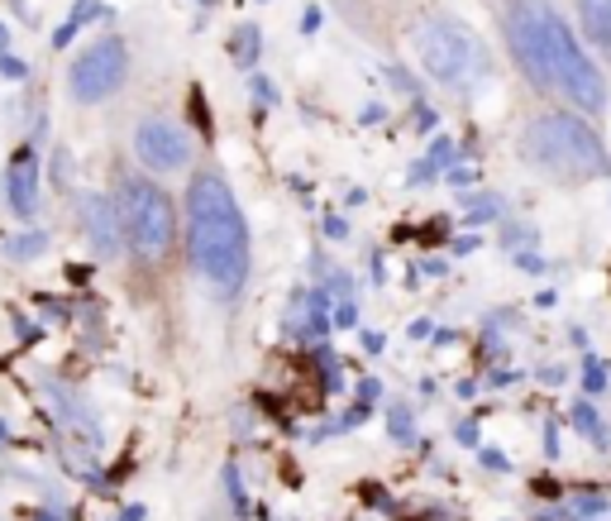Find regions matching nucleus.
<instances>
[{
	"label": "nucleus",
	"instance_id": "obj_2",
	"mask_svg": "<svg viewBox=\"0 0 611 521\" xmlns=\"http://www.w3.org/2000/svg\"><path fill=\"white\" fill-rule=\"evenodd\" d=\"M187 254L220 297H239L249 278V225L220 173H197L187 187Z\"/></svg>",
	"mask_w": 611,
	"mask_h": 521
},
{
	"label": "nucleus",
	"instance_id": "obj_7",
	"mask_svg": "<svg viewBox=\"0 0 611 521\" xmlns=\"http://www.w3.org/2000/svg\"><path fill=\"white\" fill-rule=\"evenodd\" d=\"M134 159L144 163L149 173H181V167L191 163V139L181 135L173 120L149 115V120H139V129H134Z\"/></svg>",
	"mask_w": 611,
	"mask_h": 521
},
{
	"label": "nucleus",
	"instance_id": "obj_12",
	"mask_svg": "<svg viewBox=\"0 0 611 521\" xmlns=\"http://www.w3.org/2000/svg\"><path fill=\"white\" fill-rule=\"evenodd\" d=\"M258 44H263V34H258V24H239V30L230 34V54L239 68H254L258 62Z\"/></svg>",
	"mask_w": 611,
	"mask_h": 521
},
{
	"label": "nucleus",
	"instance_id": "obj_30",
	"mask_svg": "<svg viewBox=\"0 0 611 521\" xmlns=\"http://www.w3.org/2000/svg\"><path fill=\"white\" fill-rule=\"evenodd\" d=\"M201 5H215V0H201Z\"/></svg>",
	"mask_w": 611,
	"mask_h": 521
},
{
	"label": "nucleus",
	"instance_id": "obj_26",
	"mask_svg": "<svg viewBox=\"0 0 611 521\" xmlns=\"http://www.w3.org/2000/svg\"><path fill=\"white\" fill-rule=\"evenodd\" d=\"M521 268H526V273H540L544 264H540V258H536V254H521Z\"/></svg>",
	"mask_w": 611,
	"mask_h": 521
},
{
	"label": "nucleus",
	"instance_id": "obj_3",
	"mask_svg": "<svg viewBox=\"0 0 611 521\" xmlns=\"http://www.w3.org/2000/svg\"><path fill=\"white\" fill-rule=\"evenodd\" d=\"M526 159L540 163L544 173L554 177H597L607 173L611 159L602 149V139L592 135V125L583 115H568V111H550L540 120H530L526 129Z\"/></svg>",
	"mask_w": 611,
	"mask_h": 521
},
{
	"label": "nucleus",
	"instance_id": "obj_25",
	"mask_svg": "<svg viewBox=\"0 0 611 521\" xmlns=\"http://www.w3.org/2000/svg\"><path fill=\"white\" fill-rule=\"evenodd\" d=\"M483 464L487 468H506V454L502 450H483Z\"/></svg>",
	"mask_w": 611,
	"mask_h": 521
},
{
	"label": "nucleus",
	"instance_id": "obj_23",
	"mask_svg": "<svg viewBox=\"0 0 611 521\" xmlns=\"http://www.w3.org/2000/svg\"><path fill=\"white\" fill-rule=\"evenodd\" d=\"M325 234H330V240H344V234H349V225H344L340 216H330V220H325Z\"/></svg>",
	"mask_w": 611,
	"mask_h": 521
},
{
	"label": "nucleus",
	"instance_id": "obj_6",
	"mask_svg": "<svg viewBox=\"0 0 611 521\" xmlns=\"http://www.w3.org/2000/svg\"><path fill=\"white\" fill-rule=\"evenodd\" d=\"M125 77H129V48L120 34H106L77 54V62L68 68V91L82 106H101V101H110L125 86Z\"/></svg>",
	"mask_w": 611,
	"mask_h": 521
},
{
	"label": "nucleus",
	"instance_id": "obj_28",
	"mask_svg": "<svg viewBox=\"0 0 611 521\" xmlns=\"http://www.w3.org/2000/svg\"><path fill=\"white\" fill-rule=\"evenodd\" d=\"M120 521H144V507H125Z\"/></svg>",
	"mask_w": 611,
	"mask_h": 521
},
{
	"label": "nucleus",
	"instance_id": "obj_10",
	"mask_svg": "<svg viewBox=\"0 0 611 521\" xmlns=\"http://www.w3.org/2000/svg\"><path fill=\"white\" fill-rule=\"evenodd\" d=\"M578 20L597 48H611V0H578Z\"/></svg>",
	"mask_w": 611,
	"mask_h": 521
},
{
	"label": "nucleus",
	"instance_id": "obj_20",
	"mask_svg": "<svg viewBox=\"0 0 611 521\" xmlns=\"http://www.w3.org/2000/svg\"><path fill=\"white\" fill-rule=\"evenodd\" d=\"M392 436H397V440H411V412H407V407L392 412Z\"/></svg>",
	"mask_w": 611,
	"mask_h": 521
},
{
	"label": "nucleus",
	"instance_id": "obj_27",
	"mask_svg": "<svg viewBox=\"0 0 611 521\" xmlns=\"http://www.w3.org/2000/svg\"><path fill=\"white\" fill-rule=\"evenodd\" d=\"M544 450H550V454H559V431H554V426H550V431H544Z\"/></svg>",
	"mask_w": 611,
	"mask_h": 521
},
{
	"label": "nucleus",
	"instance_id": "obj_21",
	"mask_svg": "<svg viewBox=\"0 0 611 521\" xmlns=\"http://www.w3.org/2000/svg\"><path fill=\"white\" fill-rule=\"evenodd\" d=\"M354 321H359V306H354V302H340V306H334V325H344V331H349Z\"/></svg>",
	"mask_w": 611,
	"mask_h": 521
},
{
	"label": "nucleus",
	"instance_id": "obj_29",
	"mask_svg": "<svg viewBox=\"0 0 611 521\" xmlns=\"http://www.w3.org/2000/svg\"><path fill=\"white\" fill-rule=\"evenodd\" d=\"M0 54H10V30L0 24Z\"/></svg>",
	"mask_w": 611,
	"mask_h": 521
},
{
	"label": "nucleus",
	"instance_id": "obj_19",
	"mask_svg": "<svg viewBox=\"0 0 611 521\" xmlns=\"http://www.w3.org/2000/svg\"><path fill=\"white\" fill-rule=\"evenodd\" d=\"M254 101L258 106H278V86H272L268 77H254Z\"/></svg>",
	"mask_w": 611,
	"mask_h": 521
},
{
	"label": "nucleus",
	"instance_id": "obj_15",
	"mask_svg": "<svg viewBox=\"0 0 611 521\" xmlns=\"http://www.w3.org/2000/svg\"><path fill=\"white\" fill-rule=\"evenodd\" d=\"M574 512L578 517H602L607 512V498H602V493H583V498H574Z\"/></svg>",
	"mask_w": 611,
	"mask_h": 521
},
{
	"label": "nucleus",
	"instance_id": "obj_18",
	"mask_svg": "<svg viewBox=\"0 0 611 521\" xmlns=\"http://www.w3.org/2000/svg\"><path fill=\"white\" fill-rule=\"evenodd\" d=\"M0 77H5V82H24V77H30V68H24L15 54H0Z\"/></svg>",
	"mask_w": 611,
	"mask_h": 521
},
{
	"label": "nucleus",
	"instance_id": "obj_8",
	"mask_svg": "<svg viewBox=\"0 0 611 521\" xmlns=\"http://www.w3.org/2000/svg\"><path fill=\"white\" fill-rule=\"evenodd\" d=\"M82 230L91 240V250L101 258H115L125 250V216H120V197H101V192H91L82 197Z\"/></svg>",
	"mask_w": 611,
	"mask_h": 521
},
{
	"label": "nucleus",
	"instance_id": "obj_16",
	"mask_svg": "<svg viewBox=\"0 0 611 521\" xmlns=\"http://www.w3.org/2000/svg\"><path fill=\"white\" fill-rule=\"evenodd\" d=\"M583 387H588V393H602L607 387V363L588 359V369H583Z\"/></svg>",
	"mask_w": 611,
	"mask_h": 521
},
{
	"label": "nucleus",
	"instance_id": "obj_11",
	"mask_svg": "<svg viewBox=\"0 0 611 521\" xmlns=\"http://www.w3.org/2000/svg\"><path fill=\"white\" fill-rule=\"evenodd\" d=\"M0 250L15 258V264H24V258H38V254L48 250V230H38V225H34V230H24V234H10V240L0 244Z\"/></svg>",
	"mask_w": 611,
	"mask_h": 521
},
{
	"label": "nucleus",
	"instance_id": "obj_13",
	"mask_svg": "<svg viewBox=\"0 0 611 521\" xmlns=\"http://www.w3.org/2000/svg\"><path fill=\"white\" fill-rule=\"evenodd\" d=\"M96 15H101V0H77V10H72L68 20H62V30L54 34V48H68L72 38L82 34V24H86V20H96Z\"/></svg>",
	"mask_w": 611,
	"mask_h": 521
},
{
	"label": "nucleus",
	"instance_id": "obj_1",
	"mask_svg": "<svg viewBox=\"0 0 611 521\" xmlns=\"http://www.w3.org/2000/svg\"><path fill=\"white\" fill-rule=\"evenodd\" d=\"M506 44L540 91H559L568 106L592 115L607 111V77L592 68L578 34L554 15L550 0H516L506 10Z\"/></svg>",
	"mask_w": 611,
	"mask_h": 521
},
{
	"label": "nucleus",
	"instance_id": "obj_17",
	"mask_svg": "<svg viewBox=\"0 0 611 521\" xmlns=\"http://www.w3.org/2000/svg\"><path fill=\"white\" fill-rule=\"evenodd\" d=\"M574 421H578V431H588V436L602 440V426H597V412L588 407V402H578V407H574Z\"/></svg>",
	"mask_w": 611,
	"mask_h": 521
},
{
	"label": "nucleus",
	"instance_id": "obj_5",
	"mask_svg": "<svg viewBox=\"0 0 611 521\" xmlns=\"http://www.w3.org/2000/svg\"><path fill=\"white\" fill-rule=\"evenodd\" d=\"M120 216L125 240L139 264H163L177 244V211L167 192L153 177H125L120 182Z\"/></svg>",
	"mask_w": 611,
	"mask_h": 521
},
{
	"label": "nucleus",
	"instance_id": "obj_9",
	"mask_svg": "<svg viewBox=\"0 0 611 521\" xmlns=\"http://www.w3.org/2000/svg\"><path fill=\"white\" fill-rule=\"evenodd\" d=\"M5 201H10V211L30 220L34 216V206H38V149H20L15 159H10L5 167Z\"/></svg>",
	"mask_w": 611,
	"mask_h": 521
},
{
	"label": "nucleus",
	"instance_id": "obj_24",
	"mask_svg": "<svg viewBox=\"0 0 611 521\" xmlns=\"http://www.w3.org/2000/svg\"><path fill=\"white\" fill-rule=\"evenodd\" d=\"M387 340H383V335L378 331H363V349H368V355H378V349H383Z\"/></svg>",
	"mask_w": 611,
	"mask_h": 521
},
{
	"label": "nucleus",
	"instance_id": "obj_22",
	"mask_svg": "<svg viewBox=\"0 0 611 521\" xmlns=\"http://www.w3.org/2000/svg\"><path fill=\"white\" fill-rule=\"evenodd\" d=\"M320 30V5H306L302 10V34H316Z\"/></svg>",
	"mask_w": 611,
	"mask_h": 521
},
{
	"label": "nucleus",
	"instance_id": "obj_14",
	"mask_svg": "<svg viewBox=\"0 0 611 521\" xmlns=\"http://www.w3.org/2000/svg\"><path fill=\"white\" fill-rule=\"evenodd\" d=\"M225 488H230V498H234V512H249V498H244V488H239V468L225 464Z\"/></svg>",
	"mask_w": 611,
	"mask_h": 521
},
{
	"label": "nucleus",
	"instance_id": "obj_4",
	"mask_svg": "<svg viewBox=\"0 0 611 521\" xmlns=\"http://www.w3.org/2000/svg\"><path fill=\"white\" fill-rule=\"evenodd\" d=\"M415 58L431 82L449 86V91H463L473 86L487 68V54L478 44V34L468 30L463 20H449V15H431L425 24H415V38H411Z\"/></svg>",
	"mask_w": 611,
	"mask_h": 521
}]
</instances>
